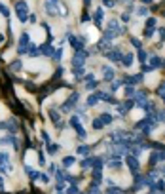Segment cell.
<instances>
[{"mask_svg": "<svg viewBox=\"0 0 165 194\" xmlns=\"http://www.w3.org/2000/svg\"><path fill=\"white\" fill-rule=\"evenodd\" d=\"M27 53L31 55V57H38V55H40V51H38L36 46H29V48H27Z\"/></svg>", "mask_w": 165, "mask_h": 194, "instance_id": "cell-7", "label": "cell"}, {"mask_svg": "<svg viewBox=\"0 0 165 194\" xmlns=\"http://www.w3.org/2000/svg\"><path fill=\"white\" fill-rule=\"evenodd\" d=\"M57 149H59V145H50V147H48V150H50L51 154H53V152H57Z\"/></svg>", "mask_w": 165, "mask_h": 194, "instance_id": "cell-16", "label": "cell"}, {"mask_svg": "<svg viewBox=\"0 0 165 194\" xmlns=\"http://www.w3.org/2000/svg\"><path fill=\"white\" fill-rule=\"evenodd\" d=\"M27 44H29V34H21V40H19V53H27Z\"/></svg>", "mask_w": 165, "mask_h": 194, "instance_id": "cell-4", "label": "cell"}, {"mask_svg": "<svg viewBox=\"0 0 165 194\" xmlns=\"http://www.w3.org/2000/svg\"><path fill=\"white\" fill-rule=\"evenodd\" d=\"M40 53H42V55H48V57H51V55H53V48H51V46H42Z\"/></svg>", "mask_w": 165, "mask_h": 194, "instance_id": "cell-8", "label": "cell"}, {"mask_svg": "<svg viewBox=\"0 0 165 194\" xmlns=\"http://www.w3.org/2000/svg\"><path fill=\"white\" fill-rule=\"evenodd\" d=\"M61 57H63V50H55V53H53V59H57V61H59Z\"/></svg>", "mask_w": 165, "mask_h": 194, "instance_id": "cell-12", "label": "cell"}, {"mask_svg": "<svg viewBox=\"0 0 165 194\" xmlns=\"http://www.w3.org/2000/svg\"><path fill=\"white\" fill-rule=\"evenodd\" d=\"M131 61H133V55L127 53V55L124 57V65H125V67H129V65H131Z\"/></svg>", "mask_w": 165, "mask_h": 194, "instance_id": "cell-11", "label": "cell"}, {"mask_svg": "<svg viewBox=\"0 0 165 194\" xmlns=\"http://www.w3.org/2000/svg\"><path fill=\"white\" fill-rule=\"evenodd\" d=\"M93 128H95V130H101V128H103V122H101V118L93 122Z\"/></svg>", "mask_w": 165, "mask_h": 194, "instance_id": "cell-15", "label": "cell"}, {"mask_svg": "<svg viewBox=\"0 0 165 194\" xmlns=\"http://www.w3.org/2000/svg\"><path fill=\"white\" fill-rule=\"evenodd\" d=\"M70 126H72L74 130H76V133H78L80 137H86V131H84L82 124H80V120H78L76 116H72V118H70Z\"/></svg>", "mask_w": 165, "mask_h": 194, "instance_id": "cell-2", "label": "cell"}, {"mask_svg": "<svg viewBox=\"0 0 165 194\" xmlns=\"http://www.w3.org/2000/svg\"><path fill=\"white\" fill-rule=\"evenodd\" d=\"M21 67H23V65H21V61H14V63L10 65V71L17 72V71H21Z\"/></svg>", "mask_w": 165, "mask_h": 194, "instance_id": "cell-9", "label": "cell"}, {"mask_svg": "<svg viewBox=\"0 0 165 194\" xmlns=\"http://www.w3.org/2000/svg\"><path fill=\"white\" fill-rule=\"evenodd\" d=\"M78 99H80V95H78V93H72V95H70V99L63 105V110H65V112H67V110H70V108H72L74 105L78 103Z\"/></svg>", "mask_w": 165, "mask_h": 194, "instance_id": "cell-3", "label": "cell"}, {"mask_svg": "<svg viewBox=\"0 0 165 194\" xmlns=\"http://www.w3.org/2000/svg\"><path fill=\"white\" fill-rule=\"evenodd\" d=\"M0 14L2 15H10V12H8V8H6L4 4H0Z\"/></svg>", "mask_w": 165, "mask_h": 194, "instance_id": "cell-14", "label": "cell"}, {"mask_svg": "<svg viewBox=\"0 0 165 194\" xmlns=\"http://www.w3.org/2000/svg\"><path fill=\"white\" fill-rule=\"evenodd\" d=\"M2 186H4V181H2V177H0V190H2Z\"/></svg>", "mask_w": 165, "mask_h": 194, "instance_id": "cell-22", "label": "cell"}, {"mask_svg": "<svg viewBox=\"0 0 165 194\" xmlns=\"http://www.w3.org/2000/svg\"><path fill=\"white\" fill-rule=\"evenodd\" d=\"M103 4H105L106 8H112V6L116 4V0H105V2H103Z\"/></svg>", "mask_w": 165, "mask_h": 194, "instance_id": "cell-17", "label": "cell"}, {"mask_svg": "<svg viewBox=\"0 0 165 194\" xmlns=\"http://www.w3.org/2000/svg\"><path fill=\"white\" fill-rule=\"evenodd\" d=\"M59 194H61V192H59Z\"/></svg>", "mask_w": 165, "mask_h": 194, "instance_id": "cell-23", "label": "cell"}, {"mask_svg": "<svg viewBox=\"0 0 165 194\" xmlns=\"http://www.w3.org/2000/svg\"><path fill=\"white\" fill-rule=\"evenodd\" d=\"M67 194H78V189H76V185L69 186V190H67Z\"/></svg>", "mask_w": 165, "mask_h": 194, "instance_id": "cell-13", "label": "cell"}, {"mask_svg": "<svg viewBox=\"0 0 165 194\" xmlns=\"http://www.w3.org/2000/svg\"><path fill=\"white\" fill-rule=\"evenodd\" d=\"M103 76H105V80H112V76H114L112 69L110 67H103Z\"/></svg>", "mask_w": 165, "mask_h": 194, "instance_id": "cell-6", "label": "cell"}, {"mask_svg": "<svg viewBox=\"0 0 165 194\" xmlns=\"http://www.w3.org/2000/svg\"><path fill=\"white\" fill-rule=\"evenodd\" d=\"M27 10H29V6L25 4V2L15 4V12H17V17H19V21H21V23L27 21Z\"/></svg>", "mask_w": 165, "mask_h": 194, "instance_id": "cell-1", "label": "cell"}, {"mask_svg": "<svg viewBox=\"0 0 165 194\" xmlns=\"http://www.w3.org/2000/svg\"><path fill=\"white\" fill-rule=\"evenodd\" d=\"M89 194H99V189H97L95 185H93V186H89Z\"/></svg>", "mask_w": 165, "mask_h": 194, "instance_id": "cell-20", "label": "cell"}, {"mask_svg": "<svg viewBox=\"0 0 165 194\" xmlns=\"http://www.w3.org/2000/svg\"><path fill=\"white\" fill-rule=\"evenodd\" d=\"M87 150H89V147H87V145H84V147H80V149H78V152L80 154H86Z\"/></svg>", "mask_w": 165, "mask_h": 194, "instance_id": "cell-18", "label": "cell"}, {"mask_svg": "<svg viewBox=\"0 0 165 194\" xmlns=\"http://www.w3.org/2000/svg\"><path fill=\"white\" fill-rule=\"evenodd\" d=\"M40 179H42V183H48V181H50V175H46V173H42V175H40Z\"/></svg>", "mask_w": 165, "mask_h": 194, "instance_id": "cell-21", "label": "cell"}, {"mask_svg": "<svg viewBox=\"0 0 165 194\" xmlns=\"http://www.w3.org/2000/svg\"><path fill=\"white\" fill-rule=\"evenodd\" d=\"M95 88H97V82H87V90H95Z\"/></svg>", "mask_w": 165, "mask_h": 194, "instance_id": "cell-19", "label": "cell"}, {"mask_svg": "<svg viewBox=\"0 0 165 194\" xmlns=\"http://www.w3.org/2000/svg\"><path fill=\"white\" fill-rule=\"evenodd\" d=\"M99 97H101V93H93V95H89V97H87V105H89V107H95L97 101H99Z\"/></svg>", "mask_w": 165, "mask_h": 194, "instance_id": "cell-5", "label": "cell"}, {"mask_svg": "<svg viewBox=\"0 0 165 194\" xmlns=\"http://www.w3.org/2000/svg\"><path fill=\"white\" fill-rule=\"evenodd\" d=\"M74 162H76V158H74V156H67V158L63 160V164H65V166H67V167H69V166H72Z\"/></svg>", "mask_w": 165, "mask_h": 194, "instance_id": "cell-10", "label": "cell"}]
</instances>
